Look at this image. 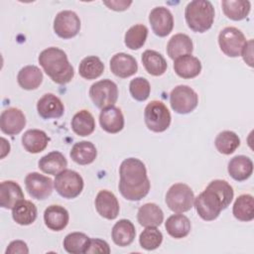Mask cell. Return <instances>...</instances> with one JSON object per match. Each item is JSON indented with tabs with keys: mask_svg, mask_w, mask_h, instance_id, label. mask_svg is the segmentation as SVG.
<instances>
[{
	"mask_svg": "<svg viewBox=\"0 0 254 254\" xmlns=\"http://www.w3.org/2000/svg\"><path fill=\"white\" fill-rule=\"evenodd\" d=\"M171 120V113L162 101L153 100L146 105L144 121L149 130L156 133L164 132L170 127Z\"/></svg>",
	"mask_w": 254,
	"mask_h": 254,
	"instance_id": "5b68a950",
	"label": "cell"
},
{
	"mask_svg": "<svg viewBox=\"0 0 254 254\" xmlns=\"http://www.w3.org/2000/svg\"><path fill=\"white\" fill-rule=\"evenodd\" d=\"M53 180L40 173H29L25 178V187L28 193L36 199L43 200L53 192Z\"/></svg>",
	"mask_w": 254,
	"mask_h": 254,
	"instance_id": "7c38bea8",
	"label": "cell"
},
{
	"mask_svg": "<svg viewBox=\"0 0 254 254\" xmlns=\"http://www.w3.org/2000/svg\"><path fill=\"white\" fill-rule=\"evenodd\" d=\"M17 81L23 89H37L43 81V72L36 65H26L19 70Z\"/></svg>",
	"mask_w": 254,
	"mask_h": 254,
	"instance_id": "f1b7e54d",
	"label": "cell"
},
{
	"mask_svg": "<svg viewBox=\"0 0 254 254\" xmlns=\"http://www.w3.org/2000/svg\"><path fill=\"white\" fill-rule=\"evenodd\" d=\"M38 60L44 71L54 82L65 84L72 79L74 75L73 66L63 50L57 47H50L40 53Z\"/></svg>",
	"mask_w": 254,
	"mask_h": 254,
	"instance_id": "3957f363",
	"label": "cell"
},
{
	"mask_svg": "<svg viewBox=\"0 0 254 254\" xmlns=\"http://www.w3.org/2000/svg\"><path fill=\"white\" fill-rule=\"evenodd\" d=\"M50 142L49 136L40 129L27 130L22 136V145L24 149L32 154H38L44 151Z\"/></svg>",
	"mask_w": 254,
	"mask_h": 254,
	"instance_id": "603a6c76",
	"label": "cell"
},
{
	"mask_svg": "<svg viewBox=\"0 0 254 254\" xmlns=\"http://www.w3.org/2000/svg\"><path fill=\"white\" fill-rule=\"evenodd\" d=\"M69 156L71 160L78 165H88L96 159L97 151L93 143L80 141L72 146Z\"/></svg>",
	"mask_w": 254,
	"mask_h": 254,
	"instance_id": "f546056e",
	"label": "cell"
},
{
	"mask_svg": "<svg viewBox=\"0 0 254 254\" xmlns=\"http://www.w3.org/2000/svg\"><path fill=\"white\" fill-rule=\"evenodd\" d=\"M149 22L155 35L168 36L174 28V18L171 11L163 6L155 7L149 14Z\"/></svg>",
	"mask_w": 254,
	"mask_h": 254,
	"instance_id": "4fadbf2b",
	"label": "cell"
},
{
	"mask_svg": "<svg viewBox=\"0 0 254 254\" xmlns=\"http://www.w3.org/2000/svg\"><path fill=\"white\" fill-rule=\"evenodd\" d=\"M103 4L106 5L109 9L114 11H124L129 8L132 4V1H124V0H115V1H103Z\"/></svg>",
	"mask_w": 254,
	"mask_h": 254,
	"instance_id": "f6af8a7d",
	"label": "cell"
},
{
	"mask_svg": "<svg viewBox=\"0 0 254 254\" xmlns=\"http://www.w3.org/2000/svg\"><path fill=\"white\" fill-rule=\"evenodd\" d=\"M186 22L190 30L204 33L209 30L214 20V8L207 0L190 1L185 9Z\"/></svg>",
	"mask_w": 254,
	"mask_h": 254,
	"instance_id": "277c9868",
	"label": "cell"
},
{
	"mask_svg": "<svg viewBox=\"0 0 254 254\" xmlns=\"http://www.w3.org/2000/svg\"><path fill=\"white\" fill-rule=\"evenodd\" d=\"M221 7L224 15L233 21L245 19L251 9V3L248 0H223Z\"/></svg>",
	"mask_w": 254,
	"mask_h": 254,
	"instance_id": "836d02e7",
	"label": "cell"
},
{
	"mask_svg": "<svg viewBox=\"0 0 254 254\" xmlns=\"http://www.w3.org/2000/svg\"><path fill=\"white\" fill-rule=\"evenodd\" d=\"M246 42L244 34L235 27H226L218 35V45L221 52L230 58L241 56Z\"/></svg>",
	"mask_w": 254,
	"mask_h": 254,
	"instance_id": "30bf717a",
	"label": "cell"
},
{
	"mask_svg": "<svg viewBox=\"0 0 254 254\" xmlns=\"http://www.w3.org/2000/svg\"><path fill=\"white\" fill-rule=\"evenodd\" d=\"M227 171L233 180L238 182L245 181L253 173L252 160L244 155L235 156L228 162Z\"/></svg>",
	"mask_w": 254,
	"mask_h": 254,
	"instance_id": "cb8c5ba5",
	"label": "cell"
},
{
	"mask_svg": "<svg viewBox=\"0 0 254 254\" xmlns=\"http://www.w3.org/2000/svg\"><path fill=\"white\" fill-rule=\"evenodd\" d=\"M129 91L131 96L137 101H145L151 92L149 81L145 77H135L130 81Z\"/></svg>",
	"mask_w": 254,
	"mask_h": 254,
	"instance_id": "60d3db41",
	"label": "cell"
},
{
	"mask_svg": "<svg viewBox=\"0 0 254 254\" xmlns=\"http://www.w3.org/2000/svg\"><path fill=\"white\" fill-rule=\"evenodd\" d=\"M94 203L96 211L103 218L112 220L119 214L120 206L117 197L107 190H102L97 193Z\"/></svg>",
	"mask_w": 254,
	"mask_h": 254,
	"instance_id": "9a60e30c",
	"label": "cell"
},
{
	"mask_svg": "<svg viewBox=\"0 0 254 254\" xmlns=\"http://www.w3.org/2000/svg\"><path fill=\"white\" fill-rule=\"evenodd\" d=\"M26 125V117L22 110L10 107L2 111L0 115V128L4 134L17 135Z\"/></svg>",
	"mask_w": 254,
	"mask_h": 254,
	"instance_id": "5bb4252c",
	"label": "cell"
},
{
	"mask_svg": "<svg viewBox=\"0 0 254 254\" xmlns=\"http://www.w3.org/2000/svg\"><path fill=\"white\" fill-rule=\"evenodd\" d=\"M232 187L224 180L211 181L205 190L194 197V207L199 217L205 221L216 219L221 210L227 208L233 199Z\"/></svg>",
	"mask_w": 254,
	"mask_h": 254,
	"instance_id": "6da1fadb",
	"label": "cell"
},
{
	"mask_svg": "<svg viewBox=\"0 0 254 254\" xmlns=\"http://www.w3.org/2000/svg\"><path fill=\"white\" fill-rule=\"evenodd\" d=\"M39 169L48 175L57 176L67 167L65 157L59 151H53L43 156L38 162Z\"/></svg>",
	"mask_w": 254,
	"mask_h": 254,
	"instance_id": "484cf974",
	"label": "cell"
},
{
	"mask_svg": "<svg viewBox=\"0 0 254 254\" xmlns=\"http://www.w3.org/2000/svg\"><path fill=\"white\" fill-rule=\"evenodd\" d=\"M38 210L35 203L30 200L22 199L12 208V217L20 225H30L37 218Z\"/></svg>",
	"mask_w": 254,
	"mask_h": 254,
	"instance_id": "83f0119b",
	"label": "cell"
},
{
	"mask_svg": "<svg viewBox=\"0 0 254 254\" xmlns=\"http://www.w3.org/2000/svg\"><path fill=\"white\" fill-rule=\"evenodd\" d=\"M193 51V44L191 39L186 34H176L174 35L167 45L168 56L172 60L184 55H191Z\"/></svg>",
	"mask_w": 254,
	"mask_h": 254,
	"instance_id": "4316f807",
	"label": "cell"
},
{
	"mask_svg": "<svg viewBox=\"0 0 254 254\" xmlns=\"http://www.w3.org/2000/svg\"><path fill=\"white\" fill-rule=\"evenodd\" d=\"M137 220L144 227H157L164 221V212L156 203H145L138 209Z\"/></svg>",
	"mask_w": 254,
	"mask_h": 254,
	"instance_id": "7402d4cb",
	"label": "cell"
},
{
	"mask_svg": "<svg viewBox=\"0 0 254 254\" xmlns=\"http://www.w3.org/2000/svg\"><path fill=\"white\" fill-rule=\"evenodd\" d=\"M89 96L97 108L113 106L118 98V87L111 79H101L90 86Z\"/></svg>",
	"mask_w": 254,
	"mask_h": 254,
	"instance_id": "ba28073f",
	"label": "cell"
},
{
	"mask_svg": "<svg viewBox=\"0 0 254 254\" xmlns=\"http://www.w3.org/2000/svg\"><path fill=\"white\" fill-rule=\"evenodd\" d=\"M241 56L243 57L244 62L249 66H253V41L252 40H249L248 42H246L242 50Z\"/></svg>",
	"mask_w": 254,
	"mask_h": 254,
	"instance_id": "ee69618b",
	"label": "cell"
},
{
	"mask_svg": "<svg viewBox=\"0 0 254 254\" xmlns=\"http://www.w3.org/2000/svg\"><path fill=\"white\" fill-rule=\"evenodd\" d=\"M148 28L143 24H137L130 27L124 36V43L130 50L142 48L147 40Z\"/></svg>",
	"mask_w": 254,
	"mask_h": 254,
	"instance_id": "74e56055",
	"label": "cell"
},
{
	"mask_svg": "<svg viewBox=\"0 0 254 254\" xmlns=\"http://www.w3.org/2000/svg\"><path fill=\"white\" fill-rule=\"evenodd\" d=\"M37 111L44 119L60 118L64 112V106L58 96L53 93H46L38 100Z\"/></svg>",
	"mask_w": 254,
	"mask_h": 254,
	"instance_id": "ac0fdd59",
	"label": "cell"
},
{
	"mask_svg": "<svg viewBox=\"0 0 254 254\" xmlns=\"http://www.w3.org/2000/svg\"><path fill=\"white\" fill-rule=\"evenodd\" d=\"M165 227L169 235L174 238L180 239L189 235L191 225L190 219L186 215L177 213L167 218L165 222Z\"/></svg>",
	"mask_w": 254,
	"mask_h": 254,
	"instance_id": "1f68e13d",
	"label": "cell"
},
{
	"mask_svg": "<svg viewBox=\"0 0 254 254\" xmlns=\"http://www.w3.org/2000/svg\"><path fill=\"white\" fill-rule=\"evenodd\" d=\"M110 69L118 77L126 78L135 74L138 70V64L134 57L125 53L115 54L110 60Z\"/></svg>",
	"mask_w": 254,
	"mask_h": 254,
	"instance_id": "2e32d148",
	"label": "cell"
},
{
	"mask_svg": "<svg viewBox=\"0 0 254 254\" xmlns=\"http://www.w3.org/2000/svg\"><path fill=\"white\" fill-rule=\"evenodd\" d=\"M99 124L107 133L115 134L120 132L124 127V116L122 111L114 105L101 109L99 114Z\"/></svg>",
	"mask_w": 254,
	"mask_h": 254,
	"instance_id": "e0dca14e",
	"label": "cell"
},
{
	"mask_svg": "<svg viewBox=\"0 0 254 254\" xmlns=\"http://www.w3.org/2000/svg\"><path fill=\"white\" fill-rule=\"evenodd\" d=\"M5 253L6 254H15V253L28 254L29 248H28L26 242H24L22 240H14V241L10 242Z\"/></svg>",
	"mask_w": 254,
	"mask_h": 254,
	"instance_id": "7bdbcfd3",
	"label": "cell"
},
{
	"mask_svg": "<svg viewBox=\"0 0 254 254\" xmlns=\"http://www.w3.org/2000/svg\"><path fill=\"white\" fill-rule=\"evenodd\" d=\"M24 199L22 188L14 181H4L0 185V205L6 209H12L16 203Z\"/></svg>",
	"mask_w": 254,
	"mask_h": 254,
	"instance_id": "44dd1931",
	"label": "cell"
},
{
	"mask_svg": "<svg viewBox=\"0 0 254 254\" xmlns=\"http://www.w3.org/2000/svg\"><path fill=\"white\" fill-rule=\"evenodd\" d=\"M2 140V154H1V159H3L7 154H9V151H10V144L9 142L6 141V139L4 138H1Z\"/></svg>",
	"mask_w": 254,
	"mask_h": 254,
	"instance_id": "bcb514c9",
	"label": "cell"
},
{
	"mask_svg": "<svg viewBox=\"0 0 254 254\" xmlns=\"http://www.w3.org/2000/svg\"><path fill=\"white\" fill-rule=\"evenodd\" d=\"M174 70L182 78H193L200 73L201 63L191 55H184L175 60Z\"/></svg>",
	"mask_w": 254,
	"mask_h": 254,
	"instance_id": "ffe728a7",
	"label": "cell"
},
{
	"mask_svg": "<svg viewBox=\"0 0 254 254\" xmlns=\"http://www.w3.org/2000/svg\"><path fill=\"white\" fill-rule=\"evenodd\" d=\"M194 201L192 190L186 184L178 183L173 185L166 193V203L168 207L177 213L189 211Z\"/></svg>",
	"mask_w": 254,
	"mask_h": 254,
	"instance_id": "8992f818",
	"label": "cell"
},
{
	"mask_svg": "<svg viewBox=\"0 0 254 254\" xmlns=\"http://www.w3.org/2000/svg\"><path fill=\"white\" fill-rule=\"evenodd\" d=\"M163 241L162 232L157 227H146L139 236V243L145 250L152 251L157 249Z\"/></svg>",
	"mask_w": 254,
	"mask_h": 254,
	"instance_id": "ab89813d",
	"label": "cell"
},
{
	"mask_svg": "<svg viewBox=\"0 0 254 254\" xmlns=\"http://www.w3.org/2000/svg\"><path fill=\"white\" fill-rule=\"evenodd\" d=\"M214 145L220 154L230 155L239 147L240 139L235 132L225 130L216 136Z\"/></svg>",
	"mask_w": 254,
	"mask_h": 254,
	"instance_id": "8d00e7d4",
	"label": "cell"
},
{
	"mask_svg": "<svg viewBox=\"0 0 254 254\" xmlns=\"http://www.w3.org/2000/svg\"><path fill=\"white\" fill-rule=\"evenodd\" d=\"M136 236L134 224L129 219H120L112 227L111 237L113 242L121 247L130 245Z\"/></svg>",
	"mask_w": 254,
	"mask_h": 254,
	"instance_id": "d4e9b609",
	"label": "cell"
},
{
	"mask_svg": "<svg viewBox=\"0 0 254 254\" xmlns=\"http://www.w3.org/2000/svg\"><path fill=\"white\" fill-rule=\"evenodd\" d=\"M83 179L75 171L64 170L56 176L54 187L57 192L64 198H74L83 190Z\"/></svg>",
	"mask_w": 254,
	"mask_h": 254,
	"instance_id": "52a82bcc",
	"label": "cell"
},
{
	"mask_svg": "<svg viewBox=\"0 0 254 254\" xmlns=\"http://www.w3.org/2000/svg\"><path fill=\"white\" fill-rule=\"evenodd\" d=\"M72 131L81 137L88 136L95 129V120L92 114L85 109L76 112L71 119Z\"/></svg>",
	"mask_w": 254,
	"mask_h": 254,
	"instance_id": "d6a6232c",
	"label": "cell"
},
{
	"mask_svg": "<svg viewBox=\"0 0 254 254\" xmlns=\"http://www.w3.org/2000/svg\"><path fill=\"white\" fill-rule=\"evenodd\" d=\"M142 63L146 71L154 76L164 74L168 67L165 58L160 53L153 50H146L142 54Z\"/></svg>",
	"mask_w": 254,
	"mask_h": 254,
	"instance_id": "4dcf8cb0",
	"label": "cell"
},
{
	"mask_svg": "<svg viewBox=\"0 0 254 254\" xmlns=\"http://www.w3.org/2000/svg\"><path fill=\"white\" fill-rule=\"evenodd\" d=\"M197 103V93L188 85H178L171 91V107L179 114H188L193 111L196 108Z\"/></svg>",
	"mask_w": 254,
	"mask_h": 254,
	"instance_id": "9c48e42d",
	"label": "cell"
},
{
	"mask_svg": "<svg viewBox=\"0 0 254 254\" xmlns=\"http://www.w3.org/2000/svg\"><path fill=\"white\" fill-rule=\"evenodd\" d=\"M80 30V20L77 14L70 10H64L57 14L54 20V31L62 39H71Z\"/></svg>",
	"mask_w": 254,
	"mask_h": 254,
	"instance_id": "8fae6325",
	"label": "cell"
},
{
	"mask_svg": "<svg viewBox=\"0 0 254 254\" xmlns=\"http://www.w3.org/2000/svg\"><path fill=\"white\" fill-rule=\"evenodd\" d=\"M89 237L82 232H71L64 239V248L70 254L85 253L88 247Z\"/></svg>",
	"mask_w": 254,
	"mask_h": 254,
	"instance_id": "f35d334b",
	"label": "cell"
},
{
	"mask_svg": "<svg viewBox=\"0 0 254 254\" xmlns=\"http://www.w3.org/2000/svg\"><path fill=\"white\" fill-rule=\"evenodd\" d=\"M232 213L240 221H251L254 218V198L251 194L239 195L233 204Z\"/></svg>",
	"mask_w": 254,
	"mask_h": 254,
	"instance_id": "e575fe53",
	"label": "cell"
},
{
	"mask_svg": "<svg viewBox=\"0 0 254 254\" xmlns=\"http://www.w3.org/2000/svg\"><path fill=\"white\" fill-rule=\"evenodd\" d=\"M87 254L89 253H110V247L108 243L99 238H90L88 242V247L86 249Z\"/></svg>",
	"mask_w": 254,
	"mask_h": 254,
	"instance_id": "b9f144b4",
	"label": "cell"
},
{
	"mask_svg": "<svg viewBox=\"0 0 254 254\" xmlns=\"http://www.w3.org/2000/svg\"><path fill=\"white\" fill-rule=\"evenodd\" d=\"M104 71V64L96 56H88L81 60L78 72L79 75L85 79H95L99 77Z\"/></svg>",
	"mask_w": 254,
	"mask_h": 254,
	"instance_id": "d590c367",
	"label": "cell"
},
{
	"mask_svg": "<svg viewBox=\"0 0 254 254\" xmlns=\"http://www.w3.org/2000/svg\"><path fill=\"white\" fill-rule=\"evenodd\" d=\"M118 189L122 196L137 201L145 197L150 190V181L145 164L137 158L125 159L119 168Z\"/></svg>",
	"mask_w": 254,
	"mask_h": 254,
	"instance_id": "7a4b0ae2",
	"label": "cell"
},
{
	"mask_svg": "<svg viewBox=\"0 0 254 254\" xmlns=\"http://www.w3.org/2000/svg\"><path fill=\"white\" fill-rule=\"evenodd\" d=\"M69 220L68 211L62 205L52 204L45 209L44 221L48 228L61 231L66 227Z\"/></svg>",
	"mask_w": 254,
	"mask_h": 254,
	"instance_id": "d6986e66",
	"label": "cell"
}]
</instances>
